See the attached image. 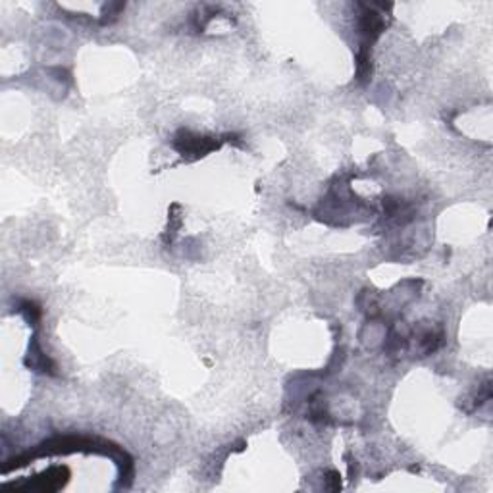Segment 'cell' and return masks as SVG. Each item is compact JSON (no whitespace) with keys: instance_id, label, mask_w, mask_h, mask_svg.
<instances>
[{"instance_id":"obj_1","label":"cell","mask_w":493,"mask_h":493,"mask_svg":"<svg viewBox=\"0 0 493 493\" xmlns=\"http://www.w3.org/2000/svg\"><path fill=\"white\" fill-rule=\"evenodd\" d=\"M174 147L178 149V152L181 157L193 158V160H195V158L205 157L208 152H212L214 149H218L220 143L218 141H214L212 137H200V135H195L191 131L181 130L178 135H176Z\"/></svg>"},{"instance_id":"obj_2","label":"cell","mask_w":493,"mask_h":493,"mask_svg":"<svg viewBox=\"0 0 493 493\" xmlns=\"http://www.w3.org/2000/svg\"><path fill=\"white\" fill-rule=\"evenodd\" d=\"M68 478L69 470L66 466H50L41 476H35L33 480H29L28 484H12V486L21 487V489H37V492L50 493L64 487Z\"/></svg>"},{"instance_id":"obj_3","label":"cell","mask_w":493,"mask_h":493,"mask_svg":"<svg viewBox=\"0 0 493 493\" xmlns=\"http://www.w3.org/2000/svg\"><path fill=\"white\" fill-rule=\"evenodd\" d=\"M384 29H385L384 16L374 12L372 8H366V12L361 16V33H363L364 39H366V42H364V45L376 41L378 37L382 35V31H384Z\"/></svg>"},{"instance_id":"obj_4","label":"cell","mask_w":493,"mask_h":493,"mask_svg":"<svg viewBox=\"0 0 493 493\" xmlns=\"http://www.w3.org/2000/svg\"><path fill=\"white\" fill-rule=\"evenodd\" d=\"M372 74V62H370V48L368 45H363L358 55H356V77L358 81H366Z\"/></svg>"},{"instance_id":"obj_5","label":"cell","mask_w":493,"mask_h":493,"mask_svg":"<svg viewBox=\"0 0 493 493\" xmlns=\"http://www.w3.org/2000/svg\"><path fill=\"white\" fill-rule=\"evenodd\" d=\"M20 312H23V316L28 318V322L29 324H37L39 320H41V308L37 307L35 302H31V301H23L20 305V308H18Z\"/></svg>"}]
</instances>
